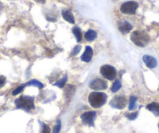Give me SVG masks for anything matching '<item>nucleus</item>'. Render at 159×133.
I'll return each instance as SVG.
<instances>
[{
    "instance_id": "f257e3e1",
    "label": "nucleus",
    "mask_w": 159,
    "mask_h": 133,
    "mask_svg": "<svg viewBox=\"0 0 159 133\" xmlns=\"http://www.w3.org/2000/svg\"><path fill=\"white\" fill-rule=\"evenodd\" d=\"M130 40L136 46L143 48L150 41V36L143 30H135L130 35Z\"/></svg>"
},
{
    "instance_id": "f03ea898",
    "label": "nucleus",
    "mask_w": 159,
    "mask_h": 133,
    "mask_svg": "<svg viewBox=\"0 0 159 133\" xmlns=\"http://www.w3.org/2000/svg\"><path fill=\"white\" fill-rule=\"evenodd\" d=\"M108 96L103 92L94 91L91 92L88 96V102L92 108H99L105 104Z\"/></svg>"
},
{
    "instance_id": "7ed1b4c3",
    "label": "nucleus",
    "mask_w": 159,
    "mask_h": 133,
    "mask_svg": "<svg viewBox=\"0 0 159 133\" xmlns=\"http://www.w3.org/2000/svg\"><path fill=\"white\" fill-rule=\"evenodd\" d=\"M15 105L18 109H22L27 112H29L35 108L34 97L22 95L15 100Z\"/></svg>"
},
{
    "instance_id": "20e7f679",
    "label": "nucleus",
    "mask_w": 159,
    "mask_h": 133,
    "mask_svg": "<svg viewBox=\"0 0 159 133\" xmlns=\"http://www.w3.org/2000/svg\"><path fill=\"white\" fill-rule=\"evenodd\" d=\"M100 73L105 79L108 80H114L117 75L116 68L110 65H104L101 67Z\"/></svg>"
},
{
    "instance_id": "39448f33",
    "label": "nucleus",
    "mask_w": 159,
    "mask_h": 133,
    "mask_svg": "<svg viewBox=\"0 0 159 133\" xmlns=\"http://www.w3.org/2000/svg\"><path fill=\"white\" fill-rule=\"evenodd\" d=\"M138 3L135 1H129L123 3L120 7V11L123 14L133 15L135 14L136 11L138 9Z\"/></svg>"
},
{
    "instance_id": "423d86ee",
    "label": "nucleus",
    "mask_w": 159,
    "mask_h": 133,
    "mask_svg": "<svg viewBox=\"0 0 159 133\" xmlns=\"http://www.w3.org/2000/svg\"><path fill=\"white\" fill-rule=\"evenodd\" d=\"M109 105L115 109L123 110L127 105V99L123 96H115L110 101Z\"/></svg>"
},
{
    "instance_id": "0eeeda50",
    "label": "nucleus",
    "mask_w": 159,
    "mask_h": 133,
    "mask_svg": "<svg viewBox=\"0 0 159 133\" xmlns=\"http://www.w3.org/2000/svg\"><path fill=\"white\" fill-rule=\"evenodd\" d=\"M89 87L94 91H100L108 88V82L100 78H94L90 81Z\"/></svg>"
},
{
    "instance_id": "6e6552de",
    "label": "nucleus",
    "mask_w": 159,
    "mask_h": 133,
    "mask_svg": "<svg viewBox=\"0 0 159 133\" xmlns=\"http://www.w3.org/2000/svg\"><path fill=\"white\" fill-rule=\"evenodd\" d=\"M96 116H97V113L95 111H90L82 114L80 118H81L84 125L91 127L94 125V120L96 118Z\"/></svg>"
},
{
    "instance_id": "1a4fd4ad",
    "label": "nucleus",
    "mask_w": 159,
    "mask_h": 133,
    "mask_svg": "<svg viewBox=\"0 0 159 133\" xmlns=\"http://www.w3.org/2000/svg\"><path fill=\"white\" fill-rule=\"evenodd\" d=\"M118 29L122 33L126 34L133 29V26L126 20H120L118 23Z\"/></svg>"
},
{
    "instance_id": "9d476101",
    "label": "nucleus",
    "mask_w": 159,
    "mask_h": 133,
    "mask_svg": "<svg viewBox=\"0 0 159 133\" xmlns=\"http://www.w3.org/2000/svg\"><path fill=\"white\" fill-rule=\"evenodd\" d=\"M143 63L146 65V66L148 68L151 69H154L157 65V62L155 58H154L153 56L148 55H145L143 56Z\"/></svg>"
},
{
    "instance_id": "9b49d317",
    "label": "nucleus",
    "mask_w": 159,
    "mask_h": 133,
    "mask_svg": "<svg viewBox=\"0 0 159 133\" xmlns=\"http://www.w3.org/2000/svg\"><path fill=\"white\" fill-rule=\"evenodd\" d=\"M93 54H94V52H93L92 48H91V46H86L84 52L83 53V55H82L81 57H80V59H81L83 62L88 63V62H91V59H92Z\"/></svg>"
},
{
    "instance_id": "f8f14e48",
    "label": "nucleus",
    "mask_w": 159,
    "mask_h": 133,
    "mask_svg": "<svg viewBox=\"0 0 159 133\" xmlns=\"http://www.w3.org/2000/svg\"><path fill=\"white\" fill-rule=\"evenodd\" d=\"M62 16L63 17V19L66 21H67L68 23L71 24H75V19L74 16L73 15V13L70 11V10H63L62 11Z\"/></svg>"
},
{
    "instance_id": "ddd939ff",
    "label": "nucleus",
    "mask_w": 159,
    "mask_h": 133,
    "mask_svg": "<svg viewBox=\"0 0 159 133\" xmlns=\"http://www.w3.org/2000/svg\"><path fill=\"white\" fill-rule=\"evenodd\" d=\"M146 108L155 116H159V103L153 102L147 105Z\"/></svg>"
},
{
    "instance_id": "4468645a",
    "label": "nucleus",
    "mask_w": 159,
    "mask_h": 133,
    "mask_svg": "<svg viewBox=\"0 0 159 133\" xmlns=\"http://www.w3.org/2000/svg\"><path fill=\"white\" fill-rule=\"evenodd\" d=\"M98 33L97 32L94 31V30H88L85 33L84 38L88 41H93L97 38Z\"/></svg>"
},
{
    "instance_id": "2eb2a0df",
    "label": "nucleus",
    "mask_w": 159,
    "mask_h": 133,
    "mask_svg": "<svg viewBox=\"0 0 159 133\" xmlns=\"http://www.w3.org/2000/svg\"><path fill=\"white\" fill-rule=\"evenodd\" d=\"M27 86H35V87H38V89H42L44 87V85L42 83V82H40V81L37 80V79H31V80L28 81L27 82H26Z\"/></svg>"
},
{
    "instance_id": "dca6fc26",
    "label": "nucleus",
    "mask_w": 159,
    "mask_h": 133,
    "mask_svg": "<svg viewBox=\"0 0 159 133\" xmlns=\"http://www.w3.org/2000/svg\"><path fill=\"white\" fill-rule=\"evenodd\" d=\"M122 87V82L119 79H116L114 82L112 83L111 86V91L112 93H117L118 91L121 89Z\"/></svg>"
},
{
    "instance_id": "f3484780",
    "label": "nucleus",
    "mask_w": 159,
    "mask_h": 133,
    "mask_svg": "<svg viewBox=\"0 0 159 133\" xmlns=\"http://www.w3.org/2000/svg\"><path fill=\"white\" fill-rule=\"evenodd\" d=\"M72 30H73V33L74 34L75 38H76V41H77V42L81 41V40H82L81 30H80V29L78 27H74Z\"/></svg>"
},
{
    "instance_id": "a211bd4d",
    "label": "nucleus",
    "mask_w": 159,
    "mask_h": 133,
    "mask_svg": "<svg viewBox=\"0 0 159 133\" xmlns=\"http://www.w3.org/2000/svg\"><path fill=\"white\" fill-rule=\"evenodd\" d=\"M137 97L135 96H130L129 97V111H134L137 108Z\"/></svg>"
},
{
    "instance_id": "6ab92c4d",
    "label": "nucleus",
    "mask_w": 159,
    "mask_h": 133,
    "mask_svg": "<svg viewBox=\"0 0 159 133\" xmlns=\"http://www.w3.org/2000/svg\"><path fill=\"white\" fill-rule=\"evenodd\" d=\"M67 79H68V76H67V75H65L62 79H59V81H57V82H55V83H53V85L59 87V88H63L66 86V84Z\"/></svg>"
},
{
    "instance_id": "aec40b11",
    "label": "nucleus",
    "mask_w": 159,
    "mask_h": 133,
    "mask_svg": "<svg viewBox=\"0 0 159 133\" xmlns=\"http://www.w3.org/2000/svg\"><path fill=\"white\" fill-rule=\"evenodd\" d=\"M26 86H27V84H26V83L22 84V85L19 86H18L17 88L15 89L14 91H13V93H12V94H13V96H16V95H17V94H20V93L22 92L23 91H24V88H25Z\"/></svg>"
},
{
    "instance_id": "412c9836",
    "label": "nucleus",
    "mask_w": 159,
    "mask_h": 133,
    "mask_svg": "<svg viewBox=\"0 0 159 133\" xmlns=\"http://www.w3.org/2000/svg\"><path fill=\"white\" fill-rule=\"evenodd\" d=\"M125 116H126L129 120H135L137 117V116H138V111H135V112L133 113H126V114H125Z\"/></svg>"
},
{
    "instance_id": "4be33fe9",
    "label": "nucleus",
    "mask_w": 159,
    "mask_h": 133,
    "mask_svg": "<svg viewBox=\"0 0 159 133\" xmlns=\"http://www.w3.org/2000/svg\"><path fill=\"white\" fill-rule=\"evenodd\" d=\"M62 124H61V121L59 120H57V122H56V125H55L54 128H53V131H52V133H59V131H60L61 130V126H62Z\"/></svg>"
},
{
    "instance_id": "5701e85b",
    "label": "nucleus",
    "mask_w": 159,
    "mask_h": 133,
    "mask_svg": "<svg viewBox=\"0 0 159 133\" xmlns=\"http://www.w3.org/2000/svg\"><path fill=\"white\" fill-rule=\"evenodd\" d=\"M41 125H42V132L41 133H50L51 132V129H50L49 126L46 124H45L44 122H40Z\"/></svg>"
},
{
    "instance_id": "b1692460",
    "label": "nucleus",
    "mask_w": 159,
    "mask_h": 133,
    "mask_svg": "<svg viewBox=\"0 0 159 133\" xmlns=\"http://www.w3.org/2000/svg\"><path fill=\"white\" fill-rule=\"evenodd\" d=\"M80 50H81V46H80V45H76V46L73 48V51H72L71 53V55L72 56L77 55L80 53Z\"/></svg>"
},
{
    "instance_id": "393cba45",
    "label": "nucleus",
    "mask_w": 159,
    "mask_h": 133,
    "mask_svg": "<svg viewBox=\"0 0 159 133\" xmlns=\"http://www.w3.org/2000/svg\"><path fill=\"white\" fill-rule=\"evenodd\" d=\"M6 82H7V79H6V78L2 76H0V88H2V86H4Z\"/></svg>"
},
{
    "instance_id": "a878e982",
    "label": "nucleus",
    "mask_w": 159,
    "mask_h": 133,
    "mask_svg": "<svg viewBox=\"0 0 159 133\" xmlns=\"http://www.w3.org/2000/svg\"><path fill=\"white\" fill-rule=\"evenodd\" d=\"M34 1H35V2H38V3L44 4L45 2V1H46V0H34Z\"/></svg>"
},
{
    "instance_id": "bb28decb",
    "label": "nucleus",
    "mask_w": 159,
    "mask_h": 133,
    "mask_svg": "<svg viewBox=\"0 0 159 133\" xmlns=\"http://www.w3.org/2000/svg\"><path fill=\"white\" fill-rule=\"evenodd\" d=\"M158 128H159V124H158Z\"/></svg>"
}]
</instances>
